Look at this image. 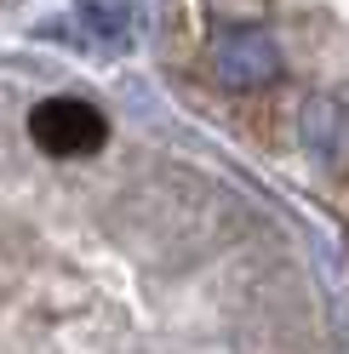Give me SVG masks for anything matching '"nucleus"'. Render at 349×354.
I'll return each instance as SVG.
<instances>
[{"instance_id": "1", "label": "nucleus", "mask_w": 349, "mask_h": 354, "mask_svg": "<svg viewBox=\"0 0 349 354\" xmlns=\"http://www.w3.org/2000/svg\"><path fill=\"white\" fill-rule=\"evenodd\" d=\"M29 131H35V143L46 154H57V160H80V154L103 149V138H109L103 115L86 97H46V103H35Z\"/></svg>"}, {"instance_id": "2", "label": "nucleus", "mask_w": 349, "mask_h": 354, "mask_svg": "<svg viewBox=\"0 0 349 354\" xmlns=\"http://www.w3.org/2000/svg\"><path fill=\"white\" fill-rule=\"evenodd\" d=\"M212 69L235 92H258V86L280 80V52L264 29H224L217 46H212Z\"/></svg>"}, {"instance_id": "3", "label": "nucleus", "mask_w": 349, "mask_h": 354, "mask_svg": "<svg viewBox=\"0 0 349 354\" xmlns=\"http://www.w3.org/2000/svg\"><path fill=\"white\" fill-rule=\"evenodd\" d=\"M303 143L321 166H349V103L343 97H310L303 103Z\"/></svg>"}, {"instance_id": "4", "label": "nucleus", "mask_w": 349, "mask_h": 354, "mask_svg": "<svg viewBox=\"0 0 349 354\" xmlns=\"http://www.w3.org/2000/svg\"><path fill=\"white\" fill-rule=\"evenodd\" d=\"M206 12L217 17V24H235V29H252V17L264 12V0H206Z\"/></svg>"}]
</instances>
